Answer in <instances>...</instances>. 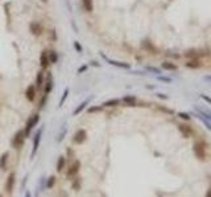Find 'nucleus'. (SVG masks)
<instances>
[{"label":"nucleus","mask_w":211,"mask_h":197,"mask_svg":"<svg viewBox=\"0 0 211 197\" xmlns=\"http://www.w3.org/2000/svg\"><path fill=\"white\" fill-rule=\"evenodd\" d=\"M38 121H40V114L38 113H34V114H32L30 117L28 118V121H26V123H25V128H24V134H25V137H29L32 129L38 123Z\"/></svg>","instance_id":"1"},{"label":"nucleus","mask_w":211,"mask_h":197,"mask_svg":"<svg viewBox=\"0 0 211 197\" xmlns=\"http://www.w3.org/2000/svg\"><path fill=\"white\" fill-rule=\"evenodd\" d=\"M194 150V155L197 156V159L199 160H205L206 159V144L202 141H197L193 146Z\"/></svg>","instance_id":"2"},{"label":"nucleus","mask_w":211,"mask_h":197,"mask_svg":"<svg viewBox=\"0 0 211 197\" xmlns=\"http://www.w3.org/2000/svg\"><path fill=\"white\" fill-rule=\"evenodd\" d=\"M25 138H26V137H25V134H24V130H18L17 133L13 135L12 141H11L12 147H13V149H20V147H23Z\"/></svg>","instance_id":"3"},{"label":"nucleus","mask_w":211,"mask_h":197,"mask_svg":"<svg viewBox=\"0 0 211 197\" xmlns=\"http://www.w3.org/2000/svg\"><path fill=\"white\" fill-rule=\"evenodd\" d=\"M16 184V173L11 172L7 177V181H5V191H7L8 194H12L13 192V186Z\"/></svg>","instance_id":"4"},{"label":"nucleus","mask_w":211,"mask_h":197,"mask_svg":"<svg viewBox=\"0 0 211 197\" xmlns=\"http://www.w3.org/2000/svg\"><path fill=\"white\" fill-rule=\"evenodd\" d=\"M29 30H30V33L33 34V36L40 37L42 34V32H44V28H42V25L38 21H32V22L29 24Z\"/></svg>","instance_id":"5"},{"label":"nucleus","mask_w":211,"mask_h":197,"mask_svg":"<svg viewBox=\"0 0 211 197\" xmlns=\"http://www.w3.org/2000/svg\"><path fill=\"white\" fill-rule=\"evenodd\" d=\"M86 139H87V131L84 130V129H79V130H76V133L74 134V137H73L74 143H76V144L83 143Z\"/></svg>","instance_id":"6"},{"label":"nucleus","mask_w":211,"mask_h":197,"mask_svg":"<svg viewBox=\"0 0 211 197\" xmlns=\"http://www.w3.org/2000/svg\"><path fill=\"white\" fill-rule=\"evenodd\" d=\"M79 170H81V162H79V160H74V162L71 163L70 168L67 170V173H66V176H67L69 179H70V177H74V176H76V173L79 172Z\"/></svg>","instance_id":"7"},{"label":"nucleus","mask_w":211,"mask_h":197,"mask_svg":"<svg viewBox=\"0 0 211 197\" xmlns=\"http://www.w3.org/2000/svg\"><path fill=\"white\" fill-rule=\"evenodd\" d=\"M50 64L49 60V51L47 50H42L41 55H40V66H41L42 70H46Z\"/></svg>","instance_id":"8"},{"label":"nucleus","mask_w":211,"mask_h":197,"mask_svg":"<svg viewBox=\"0 0 211 197\" xmlns=\"http://www.w3.org/2000/svg\"><path fill=\"white\" fill-rule=\"evenodd\" d=\"M36 96H37V88H36V86L30 84V86L26 87V89H25V97H26V100H28V101H34Z\"/></svg>","instance_id":"9"},{"label":"nucleus","mask_w":211,"mask_h":197,"mask_svg":"<svg viewBox=\"0 0 211 197\" xmlns=\"http://www.w3.org/2000/svg\"><path fill=\"white\" fill-rule=\"evenodd\" d=\"M41 134H42V129L36 134V135H34V139H33V149H32V154H30V158H32V159L34 158V155H36L37 150H38L40 142H41Z\"/></svg>","instance_id":"10"},{"label":"nucleus","mask_w":211,"mask_h":197,"mask_svg":"<svg viewBox=\"0 0 211 197\" xmlns=\"http://www.w3.org/2000/svg\"><path fill=\"white\" fill-rule=\"evenodd\" d=\"M44 95H49L53 89V75L52 74H47V78H46V83L44 84Z\"/></svg>","instance_id":"11"},{"label":"nucleus","mask_w":211,"mask_h":197,"mask_svg":"<svg viewBox=\"0 0 211 197\" xmlns=\"http://www.w3.org/2000/svg\"><path fill=\"white\" fill-rule=\"evenodd\" d=\"M44 84H45V74H44V71H38L37 72V75H36V83H34V86H36V88H42L44 87Z\"/></svg>","instance_id":"12"},{"label":"nucleus","mask_w":211,"mask_h":197,"mask_svg":"<svg viewBox=\"0 0 211 197\" xmlns=\"http://www.w3.org/2000/svg\"><path fill=\"white\" fill-rule=\"evenodd\" d=\"M178 130L181 131L182 135H183L185 138H189V137L193 134V129L190 128V126L185 125V123H179V125H178Z\"/></svg>","instance_id":"13"},{"label":"nucleus","mask_w":211,"mask_h":197,"mask_svg":"<svg viewBox=\"0 0 211 197\" xmlns=\"http://www.w3.org/2000/svg\"><path fill=\"white\" fill-rule=\"evenodd\" d=\"M82 7L87 13H91L94 11V1L92 0H82Z\"/></svg>","instance_id":"14"},{"label":"nucleus","mask_w":211,"mask_h":197,"mask_svg":"<svg viewBox=\"0 0 211 197\" xmlns=\"http://www.w3.org/2000/svg\"><path fill=\"white\" fill-rule=\"evenodd\" d=\"M8 156H9V154H8V152H3L1 156H0V170H1V171H4L5 168H7Z\"/></svg>","instance_id":"15"},{"label":"nucleus","mask_w":211,"mask_h":197,"mask_svg":"<svg viewBox=\"0 0 211 197\" xmlns=\"http://www.w3.org/2000/svg\"><path fill=\"white\" fill-rule=\"evenodd\" d=\"M123 102L128 107H136V97L135 96H124Z\"/></svg>","instance_id":"16"},{"label":"nucleus","mask_w":211,"mask_h":197,"mask_svg":"<svg viewBox=\"0 0 211 197\" xmlns=\"http://www.w3.org/2000/svg\"><path fill=\"white\" fill-rule=\"evenodd\" d=\"M90 100H91V99H90V97H89V99H86V100H84L83 102H82V104H79L78 107H76V109L74 110V113H73V114H74V116H78L79 113H81L82 110H83L84 108H86V105H87V104H89V102H90Z\"/></svg>","instance_id":"17"},{"label":"nucleus","mask_w":211,"mask_h":197,"mask_svg":"<svg viewBox=\"0 0 211 197\" xmlns=\"http://www.w3.org/2000/svg\"><path fill=\"white\" fill-rule=\"evenodd\" d=\"M65 165H66V158L65 156H59L58 158V162H57V172L63 171Z\"/></svg>","instance_id":"18"},{"label":"nucleus","mask_w":211,"mask_h":197,"mask_svg":"<svg viewBox=\"0 0 211 197\" xmlns=\"http://www.w3.org/2000/svg\"><path fill=\"white\" fill-rule=\"evenodd\" d=\"M119 104H120V100L119 99H111V100H108V101H106L104 104H103V107L104 108H112V107H118Z\"/></svg>","instance_id":"19"},{"label":"nucleus","mask_w":211,"mask_h":197,"mask_svg":"<svg viewBox=\"0 0 211 197\" xmlns=\"http://www.w3.org/2000/svg\"><path fill=\"white\" fill-rule=\"evenodd\" d=\"M161 67L164 68V70H169V71H176L177 68V64H174V63H171V62H164L162 64H161Z\"/></svg>","instance_id":"20"},{"label":"nucleus","mask_w":211,"mask_h":197,"mask_svg":"<svg viewBox=\"0 0 211 197\" xmlns=\"http://www.w3.org/2000/svg\"><path fill=\"white\" fill-rule=\"evenodd\" d=\"M49 60H50V64H54V63L58 62V54H57V51H54V50H50V51H49Z\"/></svg>","instance_id":"21"},{"label":"nucleus","mask_w":211,"mask_h":197,"mask_svg":"<svg viewBox=\"0 0 211 197\" xmlns=\"http://www.w3.org/2000/svg\"><path fill=\"white\" fill-rule=\"evenodd\" d=\"M199 66H200V62L197 59H191V60H189V62H186V67H189V68H198Z\"/></svg>","instance_id":"22"},{"label":"nucleus","mask_w":211,"mask_h":197,"mask_svg":"<svg viewBox=\"0 0 211 197\" xmlns=\"http://www.w3.org/2000/svg\"><path fill=\"white\" fill-rule=\"evenodd\" d=\"M81 177H75L73 180V183H71V186H73L74 191H79L81 189Z\"/></svg>","instance_id":"23"},{"label":"nucleus","mask_w":211,"mask_h":197,"mask_svg":"<svg viewBox=\"0 0 211 197\" xmlns=\"http://www.w3.org/2000/svg\"><path fill=\"white\" fill-rule=\"evenodd\" d=\"M107 59V58H106ZM108 60V59H107ZM108 62L111 63V64H113V66H118V67H123V68H129L131 66L128 64V63H121V62H115V60H108Z\"/></svg>","instance_id":"24"},{"label":"nucleus","mask_w":211,"mask_h":197,"mask_svg":"<svg viewBox=\"0 0 211 197\" xmlns=\"http://www.w3.org/2000/svg\"><path fill=\"white\" fill-rule=\"evenodd\" d=\"M67 95H69V89L66 88V89H65V92H63V95H62V99H61L59 104H58V107H62V105H63V102H65V100L67 99Z\"/></svg>","instance_id":"25"},{"label":"nucleus","mask_w":211,"mask_h":197,"mask_svg":"<svg viewBox=\"0 0 211 197\" xmlns=\"http://www.w3.org/2000/svg\"><path fill=\"white\" fill-rule=\"evenodd\" d=\"M103 105H99V107H91V108H89V110L87 112L89 113H95V112H99V110H102L103 109Z\"/></svg>","instance_id":"26"},{"label":"nucleus","mask_w":211,"mask_h":197,"mask_svg":"<svg viewBox=\"0 0 211 197\" xmlns=\"http://www.w3.org/2000/svg\"><path fill=\"white\" fill-rule=\"evenodd\" d=\"M54 183H55V177L54 176H52V177H49V180H47V184H46V186L47 188H53L54 186Z\"/></svg>","instance_id":"27"},{"label":"nucleus","mask_w":211,"mask_h":197,"mask_svg":"<svg viewBox=\"0 0 211 197\" xmlns=\"http://www.w3.org/2000/svg\"><path fill=\"white\" fill-rule=\"evenodd\" d=\"M178 116L182 118V120H190V116L187 114V113H183V112H181V113H178Z\"/></svg>","instance_id":"28"},{"label":"nucleus","mask_w":211,"mask_h":197,"mask_svg":"<svg viewBox=\"0 0 211 197\" xmlns=\"http://www.w3.org/2000/svg\"><path fill=\"white\" fill-rule=\"evenodd\" d=\"M200 97H202V99H205L206 101H207V102H210V104H211V99H210V97H207L206 95H200Z\"/></svg>","instance_id":"29"},{"label":"nucleus","mask_w":211,"mask_h":197,"mask_svg":"<svg viewBox=\"0 0 211 197\" xmlns=\"http://www.w3.org/2000/svg\"><path fill=\"white\" fill-rule=\"evenodd\" d=\"M74 45H75V49L78 50L79 53H81V51H82V46H79V43H78V42H75V43H74Z\"/></svg>","instance_id":"30"},{"label":"nucleus","mask_w":211,"mask_h":197,"mask_svg":"<svg viewBox=\"0 0 211 197\" xmlns=\"http://www.w3.org/2000/svg\"><path fill=\"white\" fill-rule=\"evenodd\" d=\"M148 70H150V71H153V72H157V74H160V71L157 70V68H153V67H149Z\"/></svg>","instance_id":"31"},{"label":"nucleus","mask_w":211,"mask_h":197,"mask_svg":"<svg viewBox=\"0 0 211 197\" xmlns=\"http://www.w3.org/2000/svg\"><path fill=\"white\" fill-rule=\"evenodd\" d=\"M206 197H211V186H210V188H208L207 193H206Z\"/></svg>","instance_id":"32"},{"label":"nucleus","mask_w":211,"mask_h":197,"mask_svg":"<svg viewBox=\"0 0 211 197\" xmlns=\"http://www.w3.org/2000/svg\"><path fill=\"white\" fill-rule=\"evenodd\" d=\"M86 68H87L86 66H83V67H82V68H79V70H78V72H79V74H81V72H83V71L86 70Z\"/></svg>","instance_id":"33"},{"label":"nucleus","mask_w":211,"mask_h":197,"mask_svg":"<svg viewBox=\"0 0 211 197\" xmlns=\"http://www.w3.org/2000/svg\"><path fill=\"white\" fill-rule=\"evenodd\" d=\"M157 96H160V97H161V99H166V96H164V95H162V93H160V95H157Z\"/></svg>","instance_id":"34"},{"label":"nucleus","mask_w":211,"mask_h":197,"mask_svg":"<svg viewBox=\"0 0 211 197\" xmlns=\"http://www.w3.org/2000/svg\"><path fill=\"white\" fill-rule=\"evenodd\" d=\"M206 80H211V76H205Z\"/></svg>","instance_id":"35"},{"label":"nucleus","mask_w":211,"mask_h":197,"mask_svg":"<svg viewBox=\"0 0 211 197\" xmlns=\"http://www.w3.org/2000/svg\"><path fill=\"white\" fill-rule=\"evenodd\" d=\"M25 197H30V193H29V192H26V193H25Z\"/></svg>","instance_id":"36"},{"label":"nucleus","mask_w":211,"mask_h":197,"mask_svg":"<svg viewBox=\"0 0 211 197\" xmlns=\"http://www.w3.org/2000/svg\"><path fill=\"white\" fill-rule=\"evenodd\" d=\"M41 1H42V3H46V1H47V0H41Z\"/></svg>","instance_id":"37"},{"label":"nucleus","mask_w":211,"mask_h":197,"mask_svg":"<svg viewBox=\"0 0 211 197\" xmlns=\"http://www.w3.org/2000/svg\"><path fill=\"white\" fill-rule=\"evenodd\" d=\"M0 197H3V196H1V194H0Z\"/></svg>","instance_id":"38"}]
</instances>
